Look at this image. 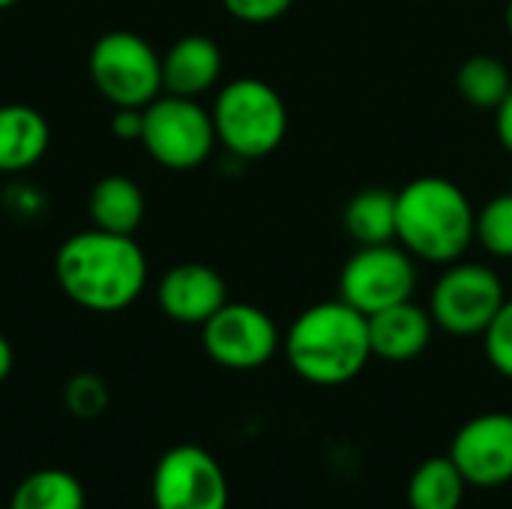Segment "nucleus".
<instances>
[{"label":"nucleus","mask_w":512,"mask_h":509,"mask_svg":"<svg viewBox=\"0 0 512 509\" xmlns=\"http://www.w3.org/2000/svg\"><path fill=\"white\" fill-rule=\"evenodd\" d=\"M54 276L75 306L120 312L132 306L147 285V255L129 234L90 228L63 240L54 255Z\"/></svg>","instance_id":"nucleus-1"},{"label":"nucleus","mask_w":512,"mask_h":509,"mask_svg":"<svg viewBox=\"0 0 512 509\" xmlns=\"http://www.w3.org/2000/svg\"><path fill=\"white\" fill-rule=\"evenodd\" d=\"M285 357L288 366L309 384H348L372 357L369 318L342 297L309 306L285 333Z\"/></svg>","instance_id":"nucleus-2"},{"label":"nucleus","mask_w":512,"mask_h":509,"mask_svg":"<svg viewBox=\"0 0 512 509\" xmlns=\"http://www.w3.org/2000/svg\"><path fill=\"white\" fill-rule=\"evenodd\" d=\"M396 240L420 261L456 264L477 240V213L453 180L417 177L396 192Z\"/></svg>","instance_id":"nucleus-3"},{"label":"nucleus","mask_w":512,"mask_h":509,"mask_svg":"<svg viewBox=\"0 0 512 509\" xmlns=\"http://www.w3.org/2000/svg\"><path fill=\"white\" fill-rule=\"evenodd\" d=\"M216 141L240 159L270 156L288 132V108L279 90L261 78L228 81L213 102Z\"/></svg>","instance_id":"nucleus-4"},{"label":"nucleus","mask_w":512,"mask_h":509,"mask_svg":"<svg viewBox=\"0 0 512 509\" xmlns=\"http://www.w3.org/2000/svg\"><path fill=\"white\" fill-rule=\"evenodd\" d=\"M90 81L114 108H147L162 96V57L132 30H108L90 48Z\"/></svg>","instance_id":"nucleus-5"},{"label":"nucleus","mask_w":512,"mask_h":509,"mask_svg":"<svg viewBox=\"0 0 512 509\" xmlns=\"http://www.w3.org/2000/svg\"><path fill=\"white\" fill-rule=\"evenodd\" d=\"M141 144L162 168L192 171L213 153V114L189 96H156L144 108Z\"/></svg>","instance_id":"nucleus-6"},{"label":"nucleus","mask_w":512,"mask_h":509,"mask_svg":"<svg viewBox=\"0 0 512 509\" xmlns=\"http://www.w3.org/2000/svg\"><path fill=\"white\" fill-rule=\"evenodd\" d=\"M417 288V264L405 246L378 243L360 246L342 267L339 276V297L363 312L366 318L405 303L414 297Z\"/></svg>","instance_id":"nucleus-7"},{"label":"nucleus","mask_w":512,"mask_h":509,"mask_svg":"<svg viewBox=\"0 0 512 509\" xmlns=\"http://www.w3.org/2000/svg\"><path fill=\"white\" fill-rule=\"evenodd\" d=\"M504 300V285L492 267L456 261L435 282L429 315L450 336H483Z\"/></svg>","instance_id":"nucleus-8"},{"label":"nucleus","mask_w":512,"mask_h":509,"mask_svg":"<svg viewBox=\"0 0 512 509\" xmlns=\"http://www.w3.org/2000/svg\"><path fill=\"white\" fill-rule=\"evenodd\" d=\"M201 342L213 363L234 372H249L273 360L282 336L264 309L249 303H225L210 321L201 324Z\"/></svg>","instance_id":"nucleus-9"},{"label":"nucleus","mask_w":512,"mask_h":509,"mask_svg":"<svg viewBox=\"0 0 512 509\" xmlns=\"http://www.w3.org/2000/svg\"><path fill=\"white\" fill-rule=\"evenodd\" d=\"M156 509H228V480L222 465L195 444L171 447L153 471Z\"/></svg>","instance_id":"nucleus-10"},{"label":"nucleus","mask_w":512,"mask_h":509,"mask_svg":"<svg viewBox=\"0 0 512 509\" xmlns=\"http://www.w3.org/2000/svg\"><path fill=\"white\" fill-rule=\"evenodd\" d=\"M450 459L468 486L495 489L512 480V414L492 411L468 420L453 444Z\"/></svg>","instance_id":"nucleus-11"},{"label":"nucleus","mask_w":512,"mask_h":509,"mask_svg":"<svg viewBox=\"0 0 512 509\" xmlns=\"http://www.w3.org/2000/svg\"><path fill=\"white\" fill-rule=\"evenodd\" d=\"M159 309L177 324H204L228 303L225 279L198 261L171 267L156 288Z\"/></svg>","instance_id":"nucleus-12"},{"label":"nucleus","mask_w":512,"mask_h":509,"mask_svg":"<svg viewBox=\"0 0 512 509\" xmlns=\"http://www.w3.org/2000/svg\"><path fill=\"white\" fill-rule=\"evenodd\" d=\"M435 321L429 309L405 300L390 309H381L369 315V342L372 357H381L387 363H408L420 357L432 342Z\"/></svg>","instance_id":"nucleus-13"},{"label":"nucleus","mask_w":512,"mask_h":509,"mask_svg":"<svg viewBox=\"0 0 512 509\" xmlns=\"http://www.w3.org/2000/svg\"><path fill=\"white\" fill-rule=\"evenodd\" d=\"M222 75V51L210 36L189 33L162 54V90L174 96H201Z\"/></svg>","instance_id":"nucleus-14"},{"label":"nucleus","mask_w":512,"mask_h":509,"mask_svg":"<svg viewBox=\"0 0 512 509\" xmlns=\"http://www.w3.org/2000/svg\"><path fill=\"white\" fill-rule=\"evenodd\" d=\"M51 144L48 120L21 102L0 105V174L33 168Z\"/></svg>","instance_id":"nucleus-15"},{"label":"nucleus","mask_w":512,"mask_h":509,"mask_svg":"<svg viewBox=\"0 0 512 509\" xmlns=\"http://www.w3.org/2000/svg\"><path fill=\"white\" fill-rule=\"evenodd\" d=\"M144 192L141 186L126 174H108L93 183L87 195V213L93 228L111 231V234H135L144 222Z\"/></svg>","instance_id":"nucleus-16"},{"label":"nucleus","mask_w":512,"mask_h":509,"mask_svg":"<svg viewBox=\"0 0 512 509\" xmlns=\"http://www.w3.org/2000/svg\"><path fill=\"white\" fill-rule=\"evenodd\" d=\"M342 225L357 246H378L396 240V192L369 186L360 189L342 213Z\"/></svg>","instance_id":"nucleus-17"},{"label":"nucleus","mask_w":512,"mask_h":509,"mask_svg":"<svg viewBox=\"0 0 512 509\" xmlns=\"http://www.w3.org/2000/svg\"><path fill=\"white\" fill-rule=\"evenodd\" d=\"M468 480L450 456H435L417 465L408 480V507L411 509H462Z\"/></svg>","instance_id":"nucleus-18"},{"label":"nucleus","mask_w":512,"mask_h":509,"mask_svg":"<svg viewBox=\"0 0 512 509\" xmlns=\"http://www.w3.org/2000/svg\"><path fill=\"white\" fill-rule=\"evenodd\" d=\"M9 509H84V489L69 471H33L12 492Z\"/></svg>","instance_id":"nucleus-19"},{"label":"nucleus","mask_w":512,"mask_h":509,"mask_svg":"<svg viewBox=\"0 0 512 509\" xmlns=\"http://www.w3.org/2000/svg\"><path fill=\"white\" fill-rule=\"evenodd\" d=\"M456 90L468 105L495 111L504 102V96L512 90L510 69L492 54L468 57L456 72Z\"/></svg>","instance_id":"nucleus-20"},{"label":"nucleus","mask_w":512,"mask_h":509,"mask_svg":"<svg viewBox=\"0 0 512 509\" xmlns=\"http://www.w3.org/2000/svg\"><path fill=\"white\" fill-rule=\"evenodd\" d=\"M477 240L495 258H512V192L495 195L477 213Z\"/></svg>","instance_id":"nucleus-21"},{"label":"nucleus","mask_w":512,"mask_h":509,"mask_svg":"<svg viewBox=\"0 0 512 509\" xmlns=\"http://www.w3.org/2000/svg\"><path fill=\"white\" fill-rule=\"evenodd\" d=\"M105 405H108V387L99 375L81 372L66 384V408L75 417H81V420L99 417L105 411Z\"/></svg>","instance_id":"nucleus-22"},{"label":"nucleus","mask_w":512,"mask_h":509,"mask_svg":"<svg viewBox=\"0 0 512 509\" xmlns=\"http://www.w3.org/2000/svg\"><path fill=\"white\" fill-rule=\"evenodd\" d=\"M483 345H486V357L495 366V372H501L504 378L512 381V300H504V306L486 327Z\"/></svg>","instance_id":"nucleus-23"},{"label":"nucleus","mask_w":512,"mask_h":509,"mask_svg":"<svg viewBox=\"0 0 512 509\" xmlns=\"http://www.w3.org/2000/svg\"><path fill=\"white\" fill-rule=\"evenodd\" d=\"M222 6L237 18V21H246V24H267V21H276L282 18L294 0H222Z\"/></svg>","instance_id":"nucleus-24"},{"label":"nucleus","mask_w":512,"mask_h":509,"mask_svg":"<svg viewBox=\"0 0 512 509\" xmlns=\"http://www.w3.org/2000/svg\"><path fill=\"white\" fill-rule=\"evenodd\" d=\"M141 126H144V108H114L111 117V132L123 141H141Z\"/></svg>","instance_id":"nucleus-25"},{"label":"nucleus","mask_w":512,"mask_h":509,"mask_svg":"<svg viewBox=\"0 0 512 509\" xmlns=\"http://www.w3.org/2000/svg\"><path fill=\"white\" fill-rule=\"evenodd\" d=\"M495 129H498L501 147L512 156V90L504 96V102L495 108Z\"/></svg>","instance_id":"nucleus-26"},{"label":"nucleus","mask_w":512,"mask_h":509,"mask_svg":"<svg viewBox=\"0 0 512 509\" xmlns=\"http://www.w3.org/2000/svg\"><path fill=\"white\" fill-rule=\"evenodd\" d=\"M12 372V345L6 342V336H0V384L9 378Z\"/></svg>","instance_id":"nucleus-27"},{"label":"nucleus","mask_w":512,"mask_h":509,"mask_svg":"<svg viewBox=\"0 0 512 509\" xmlns=\"http://www.w3.org/2000/svg\"><path fill=\"white\" fill-rule=\"evenodd\" d=\"M507 30H510V36H512V0H510V6H507Z\"/></svg>","instance_id":"nucleus-28"},{"label":"nucleus","mask_w":512,"mask_h":509,"mask_svg":"<svg viewBox=\"0 0 512 509\" xmlns=\"http://www.w3.org/2000/svg\"><path fill=\"white\" fill-rule=\"evenodd\" d=\"M18 0H0V9H9V6H15Z\"/></svg>","instance_id":"nucleus-29"}]
</instances>
